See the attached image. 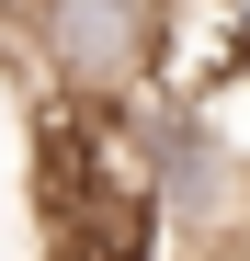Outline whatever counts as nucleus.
<instances>
[{
  "mask_svg": "<svg viewBox=\"0 0 250 261\" xmlns=\"http://www.w3.org/2000/svg\"><path fill=\"white\" fill-rule=\"evenodd\" d=\"M23 34L34 57H46V80L68 102H148L159 91V46H171V0H23Z\"/></svg>",
  "mask_w": 250,
  "mask_h": 261,
  "instance_id": "1",
  "label": "nucleus"
},
{
  "mask_svg": "<svg viewBox=\"0 0 250 261\" xmlns=\"http://www.w3.org/2000/svg\"><path fill=\"white\" fill-rule=\"evenodd\" d=\"M193 114H205V137H216V148H228V159L250 170V57H239V68L216 80V91H193Z\"/></svg>",
  "mask_w": 250,
  "mask_h": 261,
  "instance_id": "2",
  "label": "nucleus"
},
{
  "mask_svg": "<svg viewBox=\"0 0 250 261\" xmlns=\"http://www.w3.org/2000/svg\"><path fill=\"white\" fill-rule=\"evenodd\" d=\"M239 34H250V0H239Z\"/></svg>",
  "mask_w": 250,
  "mask_h": 261,
  "instance_id": "3",
  "label": "nucleus"
}]
</instances>
